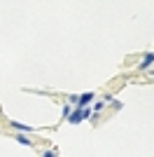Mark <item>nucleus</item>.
<instances>
[{
	"label": "nucleus",
	"mask_w": 154,
	"mask_h": 157,
	"mask_svg": "<svg viewBox=\"0 0 154 157\" xmlns=\"http://www.w3.org/2000/svg\"><path fill=\"white\" fill-rule=\"evenodd\" d=\"M94 101V92H86V94H82V96L77 98V108L82 110V108H89V103Z\"/></svg>",
	"instance_id": "obj_1"
},
{
	"label": "nucleus",
	"mask_w": 154,
	"mask_h": 157,
	"mask_svg": "<svg viewBox=\"0 0 154 157\" xmlns=\"http://www.w3.org/2000/svg\"><path fill=\"white\" fill-rule=\"evenodd\" d=\"M152 63H154V52H147L145 56H142L140 66H138V71H147V68H152Z\"/></svg>",
	"instance_id": "obj_2"
},
{
	"label": "nucleus",
	"mask_w": 154,
	"mask_h": 157,
	"mask_svg": "<svg viewBox=\"0 0 154 157\" xmlns=\"http://www.w3.org/2000/svg\"><path fill=\"white\" fill-rule=\"evenodd\" d=\"M82 120H84L82 110H79V108H75V110L70 113V117H68V122H70V124H79V122H82Z\"/></svg>",
	"instance_id": "obj_3"
},
{
	"label": "nucleus",
	"mask_w": 154,
	"mask_h": 157,
	"mask_svg": "<svg viewBox=\"0 0 154 157\" xmlns=\"http://www.w3.org/2000/svg\"><path fill=\"white\" fill-rule=\"evenodd\" d=\"M14 141H16V143H21V145H33V141L26 136V134H16V138H14Z\"/></svg>",
	"instance_id": "obj_4"
},
{
	"label": "nucleus",
	"mask_w": 154,
	"mask_h": 157,
	"mask_svg": "<svg viewBox=\"0 0 154 157\" xmlns=\"http://www.w3.org/2000/svg\"><path fill=\"white\" fill-rule=\"evenodd\" d=\"M9 124H12L16 131H19V134H24V131H31V127H28V124H21V122H9Z\"/></svg>",
	"instance_id": "obj_5"
},
{
	"label": "nucleus",
	"mask_w": 154,
	"mask_h": 157,
	"mask_svg": "<svg viewBox=\"0 0 154 157\" xmlns=\"http://www.w3.org/2000/svg\"><path fill=\"white\" fill-rule=\"evenodd\" d=\"M103 108H105V101H96V103H94V113H101Z\"/></svg>",
	"instance_id": "obj_6"
},
{
	"label": "nucleus",
	"mask_w": 154,
	"mask_h": 157,
	"mask_svg": "<svg viewBox=\"0 0 154 157\" xmlns=\"http://www.w3.org/2000/svg\"><path fill=\"white\" fill-rule=\"evenodd\" d=\"M42 157H58V150H45Z\"/></svg>",
	"instance_id": "obj_7"
},
{
	"label": "nucleus",
	"mask_w": 154,
	"mask_h": 157,
	"mask_svg": "<svg viewBox=\"0 0 154 157\" xmlns=\"http://www.w3.org/2000/svg\"><path fill=\"white\" fill-rule=\"evenodd\" d=\"M110 105H112L115 110H122V108H124V105H122V101H110Z\"/></svg>",
	"instance_id": "obj_8"
},
{
	"label": "nucleus",
	"mask_w": 154,
	"mask_h": 157,
	"mask_svg": "<svg viewBox=\"0 0 154 157\" xmlns=\"http://www.w3.org/2000/svg\"><path fill=\"white\" fill-rule=\"evenodd\" d=\"M70 113H72L70 105H63V117H70Z\"/></svg>",
	"instance_id": "obj_9"
},
{
	"label": "nucleus",
	"mask_w": 154,
	"mask_h": 157,
	"mask_svg": "<svg viewBox=\"0 0 154 157\" xmlns=\"http://www.w3.org/2000/svg\"><path fill=\"white\" fill-rule=\"evenodd\" d=\"M98 120H101V115H98V113H91V122H94V124H96Z\"/></svg>",
	"instance_id": "obj_10"
},
{
	"label": "nucleus",
	"mask_w": 154,
	"mask_h": 157,
	"mask_svg": "<svg viewBox=\"0 0 154 157\" xmlns=\"http://www.w3.org/2000/svg\"><path fill=\"white\" fill-rule=\"evenodd\" d=\"M152 78H154V73H152Z\"/></svg>",
	"instance_id": "obj_11"
}]
</instances>
